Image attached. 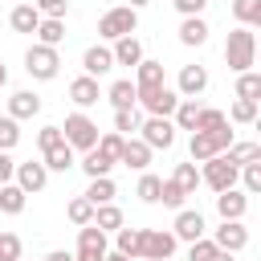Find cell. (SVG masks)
<instances>
[{"label":"cell","instance_id":"obj_41","mask_svg":"<svg viewBox=\"0 0 261 261\" xmlns=\"http://www.w3.org/2000/svg\"><path fill=\"white\" fill-rule=\"evenodd\" d=\"M237 98H249V102H257L261 98V73H237Z\"/></svg>","mask_w":261,"mask_h":261},{"label":"cell","instance_id":"obj_56","mask_svg":"<svg viewBox=\"0 0 261 261\" xmlns=\"http://www.w3.org/2000/svg\"><path fill=\"white\" fill-rule=\"evenodd\" d=\"M147 4H151V0H130V8H135V12H139V8H147Z\"/></svg>","mask_w":261,"mask_h":261},{"label":"cell","instance_id":"obj_24","mask_svg":"<svg viewBox=\"0 0 261 261\" xmlns=\"http://www.w3.org/2000/svg\"><path fill=\"white\" fill-rule=\"evenodd\" d=\"M151 86H163V61L143 57L135 65V90H151Z\"/></svg>","mask_w":261,"mask_h":261},{"label":"cell","instance_id":"obj_50","mask_svg":"<svg viewBox=\"0 0 261 261\" xmlns=\"http://www.w3.org/2000/svg\"><path fill=\"white\" fill-rule=\"evenodd\" d=\"M171 4L179 16H204V8H208V0H171Z\"/></svg>","mask_w":261,"mask_h":261},{"label":"cell","instance_id":"obj_21","mask_svg":"<svg viewBox=\"0 0 261 261\" xmlns=\"http://www.w3.org/2000/svg\"><path fill=\"white\" fill-rule=\"evenodd\" d=\"M41 163H45V171H69V167H77V151L69 143H57V147L41 151Z\"/></svg>","mask_w":261,"mask_h":261},{"label":"cell","instance_id":"obj_12","mask_svg":"<svg viewBox=\"0 0 261 261\" xmlns=\"http://www.w3.org/2000/svg\"><path fill=\"white\" fill-rule=\"evenodd\" d=\"M212 245H216V249H224V253H241V249L249 245V228H245V220H220V228H216Z\"/></svg>","mask_w":261,"mask_h":261},{"label":"cell","instance_id":"obj_16","mask_svg":"<svg viewBox=\"0 0 261 261\" xmlns=\"http://www.w3.org/2000/svg\"><path fill=\"white\" fill-rule=\"evenodd\" d=\"M110 69H114L110 45H90V49L82 53V73H86V77H102V73H110Z\"/></svg>","mask_w":261,"mask_h":261},{"label":"cell","instance_id":"obj_53","mask_svg":"<svg viewBox=\"0 0 261 261\" xmlns=\"http://www.w3.org/2000/svg\"><path fill=\"white\" fill-rule=\"evenodd\" d=\"M4 86H8V65L0 61V90H4Z\"/></svg>","mask_w":261,"mask_h":261},{"label":"cell","instance_id":"obj_7","mask_svg":"<svg viewBox=\"0 0 261 261\" xmlns=\"http://www.w3.org/2000/svg\"><path fill=\"white\" fill-rule=\"evenodd\" d=\"M135 106H143V110H147V118H171V114H175V106H179V94L163 82V86L139 90V102H135Z\"/></svg>","mask_w":261,"mask_h":261},{"label":"cell","instance_id":"obj_8","mask_svg":"<svg viewBox=\"0 0 261 261\" xmlns=\"http://www.w3.org/2000/svg\"><path fill=\"white\" fill-rule=\"evenodd\" d=\"M237 171H241V167H232V163L224 159V151H220V155L204 159V167H200V184H208L212 192H224V188H237Z\"/></svg>","mask_w":261,"mask_h":261},{"label":"cell","instance_id":"obj_57","mask_svg":"<svg viewBox=\"0 0 261 261\" xmlns=\"http://www.w3.org/2000/svg\"><path fill=\"white\" fill-rule=\"evenodd\" d=\"M20 261H24V257H20Z\"/></svg>","mask_w":261,"mask_h":261},{"label":"cell","instance_id":"obj_2","mask_svg":"<svg viewBox=\"0 0 261 261\" xmlns=\"http://www.w3.org/2000/svg\"><path fill=\"white\" fill-rule=\"evenodd\" d=\"M135 29H139V12L130 8V4H118V8H106L102 16H98V37L102 41H118V37H135Z\"/></svg>","mask_w":261,"mask_h":261},{"label":"cell","instance_id":"obj_11","mask_svg":"<svg viewBox=\"0 0 261 261\" xmlns=\"http://www.w3.org/2000/svg\"><path fill=\"white\" fill-rule=\"evenodd\" d=\"M204 228H208V224H204V212H200V208H179V212H175V224H171V237L192 245V241L204 237Z\"/></svg>","mask_w":261,"mask_h":261},{"label":"cell","instance_id":"obj_48","mask_svg":"<svg viewBox=\"0 0 261 261\" xmlns=\"http://www.w3.org/2000/svg\"><path fill=\"white\" fill-rule=\"evenodd\" d=\"M184 200H188V196H184V192H179V188H175L171 179H163V188H159V204H163V208H175V212H179V208H184Z\"/></svg>","mask_w":261,"mask_h":261},{"label":"cell","instance_id":"obj_1","mask_svg":"<svg viewBox=\"0 0 261 261\" xmlns=\"http://www.w3.org/2000/svg\"><path fill=\"white\" fill-rule=\"evenodd\" d=\"M224 61H228L232 73H249V69L257 65V33L237 24V29L228 33V41H224Z\"/></svg>","mask_w":261,"mask_h":261},{"label":"cell","instance_id":"obj_15","mask_svg":"<svg viewBox=\"0 0 261 261\" xmlns=\"http://www.w3.org/2000/svg\"><path fill=\"white\" fill-rule=\"evenodd\" d=\"M216 212H220V220H245L249 196L241 188H224V192H216Z\"/></svg>","mask_w":261,"mask_h":261},{"label":"cell","instance_id":"obj_13","mask_svg":"<svg viewBox=\"0 0 261 261\" xmlns=\"http://www.w3.org/2000/svg\"><path fill=\"white\" fill-rule=\"evenodd\" d=\"M12 184L24 192V196H33V192H45V184H49V171H45V163H16V175H12Z\"/></svg>","mask_w":261,"mask_h":261},{"label":"cell","instance_id":"obj_25","mask_svg":"<svg viewBox=\"0 0 261 261\" xmlns=\"http://www.w3.org/2000/svg\"><path fill=\"white\" fill-rule=\"evenodd\" d=\"M8 24H12V33H37L41 12H37L33 4H16V8L8 12Z\"/></svg>","mask_w":261,"mask_h":261},{"label":"cell","instance_id":"obj_43","mask_svg":"<svg viewBox=\"0 0 261 261\" xmlns=\"http://www.w3.org/2000/svg\"><path fill=\"white\" fill-rule=\"evenodd\" d=\"M122 143H126V139H122L118 130H106V135H98V151H102L110 163H118V155H122Z\"/></svg>","mask_w":261,"mask_h":261},{"label":"cell","instance_id":"obj_20","mask_svg":"<svg viewBox=\"0 0 261 261\" xmlns=\"http://www.w3.org/2000/svg\"><path fill=\"white\" fill-rule=\"evenodd\" d=\"M102 98H106L114 110H130V106L139 102V90H135V82H130V77H118V82H110V90H106Z\"/></svg>","mask_w":261,"mask_h":261},{"label":"cell","instance_id":"obj_17","mask_svg":"<svg viewBox=\"0 0 261 261\" xmlns=\"http://www.w3.org/2000/svg\"><path fill=\"white\" fill-rule=\"evenodd\" d=\"M98 98H102V86H98V77H73L69 82V102L77 106V110H90V106H98Z\"/></svg>","mask_w":261,"mask_h":261},{"label":"cell","instance_id":"obj_28","mask_svg":"<svg viewBox=\"0 0 261 261\" xmlns=\"http://www.w3.org/2000/svg\"><path fill=\"white\" fill-rule=\"evenodd\" d=\"M90 224L102 228V232H118V228H122V208H118V204H98Z\"/></svg>","mask_w":261,"mask_h":261},{"label":"cell","instance_id":"obj_27","mask_svg":"<svg viewBox=\"0 0 261 261\" xmlns=\"http://www.w3.org/2000/svg\"><path fill=\"white\" fill-rule=\"evenodd\" d=\"M114 192H118V188H114V179H110V175H98V179H90V188H86L82 196L98 208V204H114Z\"/></svg>","mask_w":261,"mask_h":261},{"label":"cell","instance_id":"obj_4","mask_svg":"<svg viewBox=\"0 0 261 261\" xmlns=\"http://www.w3.org/2000/svg\"><path fill=\"white\" fill-rule=\"evenodd\" d=\"M232 143H237V139H232V122H228V126H220V130H212V135L192 130V139H188V155H192V163H204V159H212V155L228 151Z\"/></svg>","mask_w":261,"mask_h":261},{"label":"cell","instance_id":"obj_52","mask_svg":"<svg viewBox=\"0 0 261 261\" xmlns=\"http://www.w3.org/2000/svg\"><path fill=\"white\" fill-rule=\"evenodd\" d=\"M45 261H73V253H65V249H53Z\"/></svg>","mask_w":261,"mask_h":261},{"label":"cell","instance_id":"obj_37","mask_svg":"<svg viewBox=\"0 0 261 261\" xmlns=\"http://www.w3.org/2000/svg\"><path fill=\"white\" fill-rule=\"evenodd\" d=\"M220 126H228V118H224V110H216V106H200V118H196V130H200V135H212V130H220Z\"/></svg>","mask_w":261,"mask_h":261},{"label":"cell","instance_id":"obj_39","mask_svg":"<svg viewBox=\"0 0 261 261\" xmlns=\"http://www.w3.org/2000/svg\"><path fill=\"white\" fill-rule=\"evenodd\" d=\"M237 179L245 184V188H241L245 196H257V192H261V159H253V163H245V167L237 171Z\"/></svg>","mask_w":261,"mask_h":261},{"label":"cell","instance_id":"obj_29","mask_svg":"<svg viewBox=\"0 0 261 261\" xmlns=\"http://www.w3.org/2000/svg\"><path fill=\"white\" fill-rule=\"evenodd\" d=\"M24 204H29V196H24L16 184H0V212H4V216H20Z\"/></svg>","mask_w":261,"mask_h":261},{"label":"cell","instance_id":"obj_10","mask_svg":"<svg viewBox=\"0 0 261 261\" xmlns=\"http://www.w3.org/2000/svg\"><path fill=\"white\" fill-rule=\"evenodd\" d=\"M110 249H106V232L94 228V224H82L77 228V249H73V261H102Z\"/></svg>","mask_w":261,"mask_h":261},{"label":"cell","instance_id":"obj_5","mask_svg":"<svg viewBox=\"0 0 261 261\" xmlns=\"http://www.w3.org/2000/svg\"><path fill=\"white\" fill-rule=\"evenodd\" d=\"M175 245L171 228H139V261H171Z\"/></svg>","mask_w":261,"mask_h":261},{"label":"cell","instance_id":"obj_14","mask_svg":"<svg viewBox=\"0 0 261 261\" xmlns=\"http://www.w3.org/2000/svg\"><path fill=\"white\" fill-rule=\"evenodd\" d=\"M208 90V69L204 65H184L179 77H175V94L179 98H200Z\"/></svg>","mask_w":261,"mask_h":261},{"label":"cell","instance_id":"obj_3","mask_svg":"<svg viewBox=\"0 0 261 261\" xmlns=\"http://www.w3.org/2000/svg\"><path fill=\"white\" fill-rule=\"evenodd\" d=\"M61 139H65L73 151H90V147H98V122H94L86 110H73V114H65V122H61Z\"/></svg>","mask_w":261,"mask_h":261},{"label":"cell","instance_id":"obj_31","mask_svg":"<svg viewBox=\"0 0 261 261\" xmlns=\"http://www.w3.org/2000/svg\"><path fill=\"white\" fill-rule=\"evenodd\" d=\"M77 167H82L90 179H98V175H110V167H114V163H110L98 147H90V151H82V163H77Z\"/></svg>","mask_w":261,"mask_h":261},{"label":"cell","instance_id":"obj_30","mask_svg":"<svg viewBox=\"0 0 261 261\" xmlns=\"http://www.w3.org/2000/svg\"><path fill=\"white\" fill-rule=\"evenodd\" d=\"M61 41H65V20H49V16H41V24H37V45L57 49Z\"/></svg>","mask_w":261,"mask_h":261},{"label":"cell","instance_id":"obj_23","mask_svg":"<svg viewBox=\"0 0 261 261\" xmlns=\"http://www.w3.org/2000/svg\"><path fill=\"white\" fill-rule=\"evenodd\" d=\"M110 53H114V65H139L143 61V45H139V37H118L114 45H110Z\"/></svg>","mask_w":261,"mask_h":261},{"label":"cell","instance_id":"obj_35","mask_svg":"<svg viewBox=\"0 0 261 261\" xmlns=\"http://www.w3.org/2000/svg\"><path fill=\"white\" fill-rule=\"evenodd\" d=\"M114 253L139 261V228H126V224H122V228L114 232Z\"/></svg>","mask_w":261,"mask_h":261},{"label":"cell","instance_id":"obj_54","mask_svg":"<svg viewBox=\"0 0 261 261\" xmlns=\"http://www.w3.org/2000/svg\"><path fill=\"white\" fill-rule=\"evenodd\" d=\"M102 261H130V257H122V253H106Z\"/></svg>","mask_w":261,"mask_h":261},{"label":"cell","instance_id":"obj_9","mask_svg":"<svg viewBox=\"0 0 261 261\" xmlns=\"http://www.w3.org/2000/svg\"><path fill=\"white\" fill-rule=\"evenodd\" d=\"M139 139L151 151H171L175 147V126H171V118H143L139 122Z\"/></svg>","mask_w":261,"mask_h":261},{"label":"cell","instance_id":"obj_49","mask_svg":"<svg viewBox=\"0 0 261 261\" xmlns=\"http://www.w3.org/2000/svg\"><path fill=\"white\" fill-rule=\"evenodd\" d=\"M57 143H65L57 122H49V126H41V130H37V147H41V151H49V147H57Z\"/></svg>","mask_w":261,"mask_h":261},{"label":"cell","instance_id":"obj_40","mask_svg":"<svg viewBox=\"0 0 261 261\" xmlns=\"http://www.w3.org/2000/svg\"><path fill=\"white\" fill-rule=\"evenodd\" d=\"M65 216H69V224H77V228H82V224H90V220H94V204H90L86 196H73V200H69V208H65Z\"/></svg>","mask_w":261,"mask_h":261},{"label":"cell","instance_id":"obj_33","mask_svg":"<svg viewBox=\"0 0 261 261\" xmlns=\"http://www.w3.org/2000/svg\"><path fill=\"white\" fill-rule=\"evenodd\" d=\"M232 16L241 29H257L261 24V0H232Z\"/></svg>","mask_w":261,"mask_h":261},{"label":"cell","instance_id":"obj_34","mask_svg":"<svg viewBox=\"0 0 261 261\" xmlns=\"http://www.w3.org/2000/svg\"><path fill=\"white\" fill-rule=\"evenodd\" d=\"M224 159H228L232 167H245V163L261 159V143H232V147L224 151Z\"/></svg>","mask_w":261,"mask_h":261},{"label":"cell","instance_id":"obj_18","mask_svg":"<svg viewBox=\"0 0 261 261\" xmlns=\"http://www.w3.org/2000/svg\"><path fill=\"white\" fill-rule=\"evenodd\" d=\"M37 114H41V98H37L33 90H16V94L8 98V118L24 122V118H37Z\"/></svg>","mask_w":261,"mask_h":261},{"label":"cell","instance_id":"obj_42","mask_svg":"<svg viewBox=\"0 0 261 261\" xmlns=\"http://www.w3.org/2000/svg\"><path fill=\"white\" fill-rule=\"evenodd\" d=\"M139 122H143V114L130 106V110H114V130L122 135V139H130V130H139Z\"/></svg>","mask_w":261,"mask_h":261},{"label":"cell","instance_id":"obj_55","mask_svg":"<svg viewBox=\"0 0 261 261\" xmlns=\"http://www.w3.org/2000/svg\"><path fill=\"white\" fill-rule=\"evenodd\" d=\"M212 261H232V253H224V249H220V253H216Z\"/></svg>","mask_w":261,"mask_h":261},{"label":"cell","instance_id":"obj_22","mask_svg":"<svg viewBox=\"0 0 261 261\" xmlns=\"http://www.w3.org/2000/svg\"><path fill=\"white\" fill-rule=\"evenodd\" d=\"M118 163H126V167H135V171H147V167H151V147H147L143 139H126Z\"/></svg>","mask_w":261,"mask_h":261},{"label":"cell","instance_id":"obj_45","mask_svg":"<svg viewBox=\"0 0 261 261\" xmlns=\"http://www.w3.org/2000/svg\"><path fill=\"white\" fill-rule=\"evenodd\" d=\"M24 257V245L16 232H0V261H20Z\"/></svg>","mask_w":261,"mask_h":261},{"label":"cell","instance_id":"obj_38","mask_svg":"<svg viewBox=\"0 0 261 261\" xmlns=\"http://www.w3.org/2000/svg\"><path fill=\"white\" fill-rule=\"evenodd\" d=\"M159 188H163V179H159L155 171H143V175H139V188H135V196H139L143 204H159Z\"/></svg>","mask_w":261,"mask_h":261},{"label":"cell","instance_id":"obj_26","mask_svg":"<svg viewBox=\"0 0 261 261\" xmlns=\"http://www.w3.org/2000/svg\"><path fill=\"white\" fill-rule=\"evenodd\" d=\"M196 118H200V98H179V106L171 114V126L175 130H196Z\"/></svg>","mask_w":261,"mask_h":261},{"label":"cell","instance_id":"obj_36","mask_svg":"<svg viewBox=\"0 0 261 261\" xmlns=\"http://www.w3.org/2000/svg\"><path fill=\"white\" fill-rule=\"evenodd\" d=\"M228 122H237V126H249V122H257V102H249V98H237L232 106H228V114H224Z\"/></svg>","mask_w":261,"mask_h":261},{"label":"cell","instance_id":"obj_46","mask_svg":"<svg viewBox=\"0 0 261 261\" xmlns=\"http://www.w3.org/2000/svg\"><path fill=\"white\" fill-rule=\"evenodd\" d=\"M216 253H220V249L212 245V237H200V241L188 245V261H212Z\"/></svg>","mask_w":261,"mask_h":261},{"label":"cell","instance_id":"obj_51","mask_svg":"<svg viewBox=\"0 0 261 261\" xmlns=\"http://www.w3.org/2000/svg\"><path fill=\"white\" fill-rule=\"evenodd\" d=\"M12 175H16V159L8 151H0V184H12Z\"/></svg>","mask_w":261,"mask_h":261},{"label":"cell","instance_id":"obj_44","mask_svg":"<svg viewBox=\"0 0 261 261\" xmlns=\"http://www.w3.org/2000/svg\"><path fill=\"white\" fill-rule=\"evenodd\" d=\"M16 143H20V122L8 118V114H0V151H12Z\"/></svg>","mask_w":261,"mask_h":261},{"label":"cell","instance_id":"obj_32","mask_svg":"<svg viewBox=\"0 0 261 261\" xmlns=\"http://www.w3.org/2000/svg\"><path fill=\"white\" fill-rule=\"evenodd\" d=\"M171 184H175L184 196H196V188H200V171H196V163H175Z\"/></svg>","mask_w":261,"mask_h":261},{"label":"cell","instance_id":"obj_6","mask_svg":"<svg viewBox=\"0 0 261 261\" xmlns=\"http://www.w3.org/2000/svg\"><path fill=\"white\" fill-rule=\"evenodd\" d=\"M24 69H29V77H37V82H53L57 69H61V57H57V49L33 41V45L24 49Z\"/></svg>","mask_w":261,"mask_h":261},{"label":"cell","instance_id":"obj_47","mask_svg":"<svg viewBox=\"0 0 261 261\" xmlns=\"http://www.w3.org/2000/svg\"><path fill=\"white\" fill-rule=\"evenodd\" d=\"M33 8H37L41 16H49V20H65L69 0H33Z\"/></svg>","mask_w":261,"mask_h":261},{"label":"cell","instance_id":"obj_19","mask_svg":"<svg viewBox=\"0 0 261 261\" xmlns=\"http://www.w3.org/2000/svg\"><path fill=\"white\" fill-rule=\"evenodd\" d=\"M208 20L204 16H184L179 20V45H188V49H200L204 41H208Z\"/></svg>","mask_w":261,"mask_h":261}]
</instances>
